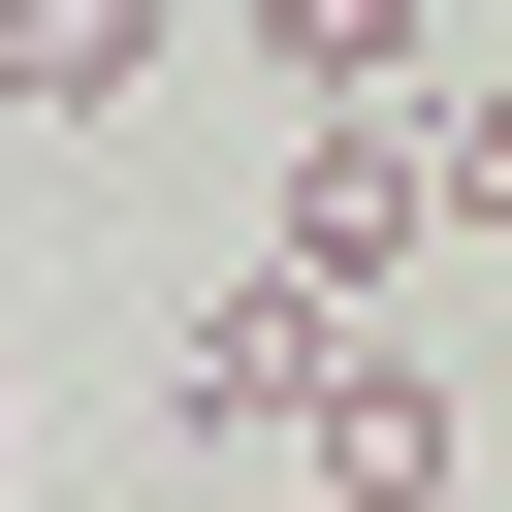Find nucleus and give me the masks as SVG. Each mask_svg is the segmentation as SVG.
<instances>
[{
    "label": "nucleus",
    "mask_w": 512,
    "mask_h": 512,
    "mask_svg": "<svg viewBox=\"0 0 512 512\" xmlns=\"http://www.w3.org/2000/svg\"><path fill=\"white\" fill-rule=\"evenodd\" d=\"M416 256H448V224H416V96H320L288 192H256V288H288V320H384Z\"/></svg>",
    "instance_id": "f257e3e1"
},
{
    "label": "nucleus",
    "mask_w": 512,
    "mask_h": 512,
    "mask_svg": "<svg viewBox=\"0 0 512 512\" xmlns=\"http://www.w3.org/2000/svg\"><path fill=\"white\" fill-rule=\"evenodd\" d=\"M288 480H320V512H448V384H416V352L352 320V352L288 384Z\"/></svg>",
    "instance_id": "f03ea898"
},
{
    "label": "nucleus",
    "mask_w": 512,
    "mask_h": 512,
    "mask_svg": "<svg viewBox=\"0 0 512 512\" xmlns=\"http://www.w3.org/2000/svg\"><path fill=\"white\" fill-rule=\"evenodd\" d=\"M96 96H160V0H0V128H96Z\"/></svg>",
    "instance_id": "7ed1b4c3"
},
{
    "label": "nucleus",
    "mask_w": 512,
    "mask_h": 512,
    "mask_svg": "<svg viewBox=\"0 0 512 512\" xmlns=\"http://www.w3.org/2000/svg\"><path fill=\"white\" fill-rule=\"evenodd\" d=\"M416 32H448V0H256V64H288V96H416Z\"/></svg>",
    "instance_id": "20e7f679"
},
{
    "label": "nucleus",
    "mask_w": 512,
    "mask_h": 512,
    "mask_svg": "<svg viewBox=\"0 0 512 512\" xmlns=\"http://www.w3.org/2000/svg\"><path fill=\"white\" fill-rule=\"evenodd\" d=\"M416 224H512V64H448V96H416Z\"/></svg>",
    "instance_id": "39448f33"
},
{
    "label": "nucleus",
    "mask_w": 512,
    "mask_h": 512,
    "mask_svg": "<svg viewBox=\"0 0 512 512\" xmlns=\"http://www.w3.org/2000/svg\"><path fill=\"white\" fill-rule=\"evenodd\" d=\"M448 512H480V480H448Z\"/></svg>",
    "instance_id": "423d86ee"
}]
</instances>
